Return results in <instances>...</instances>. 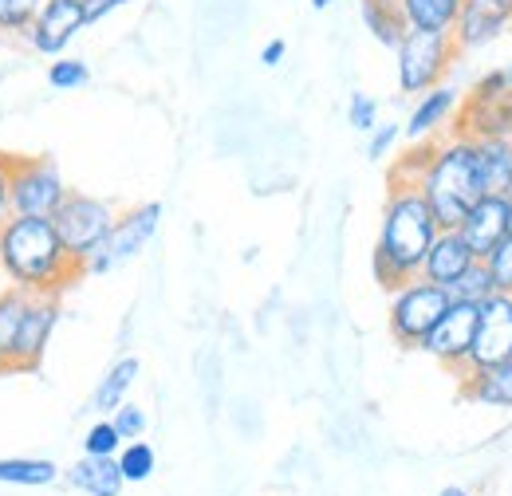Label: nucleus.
<instances>
[{
  "mask_svg": "<svg viewBox=\"0 0 512 496\" xmlns=\"http://www.w3.org/2000/svg\"><path fill=\"white\" fill-rule=\"evenodd\" d=\"M390 182H410L434 209L438 229H457L461 217L485 197L477 170V142L469 134H449L442 142H426L406 162L394 166Z\"/></svg>",
  "mask_w": 512,
  "mask_h": 496,
  "instance_id": "nucleus-1",
  "label": "nucleus"
},
{
  "mask_svg": "<svg viewBox=\"0 0 512 496\" xmlns=\"http://www.w3.org/2000/svg\"><path fill=\"white\" fill-rule=\"evenodd\" d=\"M0 268L8 284L28 296H64L83 276V264L67 256L52 217H8L0 225Z\"/></svg>",
  "mask_w": 512,
  "mask_h": 496,
  "instance_id": "nucleus-2",
  "label": "nucleus"
},
{
  "mask_svg": "<svg viewBox=\"0 0 512 496\" xmlns=\"http://www.w3.org/2000/svg\"><path fill=\"white\" fill-rule=\"evenodd\" d=\"M434 237H438V221H434V209L426 205L418 186L390 182V197L383 205V225H379V245H375V256H371L375 280L383 284L386 292H394L398 284L418 276Z\"/></svg>",
  "mask_w": 512,
  "mask_h": 496,
  "instance_id": "nucleus-3",
  "label": "nucleus"
},
{
  "mask_svg": "<svg viewBox=\"0 0 512 496\" xmlns=\"http://www.w3.org/2000/svg\"><path fill=\"white\" fill-rule=\"evenodd\" d=\"M115 217H119V213H115L111 201L67 189L64 205L52 213V225H56V233H60V241H64L67 256L87 268V260H91V256L99 252V245L107 241Z\"/></svg>",
  "mask_w": 512,
  "mask_h": 496,
  "instance_id": "nucleus-4",
  "label": "nucleus"
},
{
  "mask_svg": "<svg viewBox=\"0 0 512 496\" xmlns=\"http://www.w3.org/2000/svg\"><path fill=\"white\" fill-rule=\"evenodd\" d=\"M8 197L12 217H52L64 205L67 182L48 154H12Z\"/></svg>",
  "mask_w": 512,
  "mask_h": 496,
  "instance_id": "nucleus-5",
  "label": "nucleus"
},
{
  "mask_svg": "<svg viewBox=\"0 0 512 496\" xmlns=\"http://www.w3.org/2000/svg\"><path fill=\"white\" fill-rule=\"evenodd\" d=\"M449 304H453L449 288H438L422 276H410L406 284H398L390 292V335H394V343L418 347L430 335V327L446 315Z\"/></svg>",
  "mask_w": 512,
  "mask_h": 496,
  "instance_id": "nucleus-6",
  "label": "nucleus"
},
{
  "mask_svg": "<svg viewBox=\"0 0 512 496\" xmlns=\"http://www.w3.org/2000/svg\"><path fill=\"white\" fill-rule=\"evenodd\" d=\"M461 52L453 44V36H438V32H406L394 48L398 60V87L402 95H422L430 87H438L446 79Z\"/></svg>",
  "mask_w": 512,
  "mask_h": 496,
  "instance_id": "nucleus-7",
  "label": "nucleus"
},
{
  "mask_svg": "<svg viewBox=\"0 0 512 496\" xmlns=\"http://www.w3.org/2000/svg\"><path fill=\"white\" fill-rule=\"evenodd\" d=\"M158 225H162V205H158V201H146V205H134L127 213H119L115 225H111V233H107V241H103L99 252L87 260L83 272H95V276H99V272L123 268L127 260H134L142 248L154 241Z\"/></svg>",
  "mask_w": 512,
  "mask_h": 496,
  "instance_id": "nucleus-8",
  "label": "nucleus"
},
{
  "mask_svg": "<svg viewBox=\"0 0 512 496\" xmlns=\"http://www.w3.org/2000/svg\"><path fill=\"white\" fill-rule=\"evenodd\" d=\"M56 323H60V296H28L12 347L4 351L8 371H40Z\"/></svg>",
  "mask_w": 512,
  "mask_h": 496,
  "instance_id": "nucleus-9",
  "label": "nucleus"
},
{
  "mask_svg": "<svg viewBox=\"0 0 512 496\" xmlns=\"http://www.w3.org/2000/svg\"><path fill=\"white\" fill-rule=\"evenodd\" d=\"M477 308H481V304L453 300L446 308V315L430 327V335L418 343V351L434 355L442 367L461 374L469 367V347H473V331H477Z\"/></svg>",
  "mask_w": 512,
  "mask_h": 496,
  "instance_id": "nucleus-10",
  "label": "nucleus"
},
{
  "mask_svg": "<svg viewBox=\"0 0 512 496\" xmlns=\"http://www.w3.org/2000/svg\"><path fill=\"white\" fill-rule=\"evenodd\" d=\"M87 28V16H83V4L79 0H44L40 12L32 16L24 40L32 44V52L56 60L64 56L67 48L75 44V36Z\"/></svg>",
  "mask_w": 512,
  "mask_h": 496,
  "instance_id": "nucleus-11",
  "label": "nucleus"
},
{
  "mask_svg": "<svg viewBox=\"0 0 512 496\" xmlns=\"http://www.w3.org/2000/svg\"><path fill=\"white\" fill-rule=\"evenodd\" d=\"M493 363H512V296L505 292L489 296L477 308V331L469 347V367H493Z\"/></svg>",
  "mask_w": 512,
  "mask_h": 496,
  "instance_id": "nucleus-12",
  "label": "nucleus"
},
{
  "mask_svg": "<svg viewBox=\"0 0 512 496\" xmlns=\"http://www.w3.org/2000/svg\"><path fill=\"white\" fill-rule=\"evenodd\" d=\"M509 28L512 0H461L453 44H457V52H473V48H485V44L501 40Z\"/></svg>",
  "mask_w": 512,
  "mask_h": 496,
  "instance_id": "nucleus-13",
  "label": "nucleus"
},
{
  "mask_svg": "<svg viewBox=\"0 0 512 496\" xmlns=\"http://www.w3.org/2000/svg\"><path fill=\"white\" fill-rule=\"evenodd\" d=\"M457 233H461V241L469 245V252H473L477 260H485V256L512 233L509 197H501V193H485V197L461 217Z\"/></svg>",
  "mask_w": 512,
  "mask_h": 496,
  "instance_id": "nucleus-14",
  "label": "nucleus"
},
{
  "mask_svg": "<svg viewBox=\"0 0 512 496\" xmlns=\"http://www.w3.org/2000/svg\"><path fill=\"white\" fill-rule=\"evenodd\" d=\"M473 260H477V256L469 252V245L461 241L457 229H438V237H434V245H430V252H426L418 276L430 280V284H438V288H453L457 276H461Z\"/></svg>",
  "mask_w": 512,
  "mask_h": 496,
  "instance_id": "nucleus-15",
  "label": "nucleus"
},
{
  "mask_svg": "<svg viewBox=\"0 0 512 496\" xmlns=\"http://www.w3.org/2000/svg\"><path fill=\"white\" fill-rule=\"evenodd\" d=\"M461 394L477 406L489 410H512V363H493V367H469L461 371Z\"/></svg>",
  "mask_w": 512,
  "mask_h": 496,
  "instance_id": "nucleus-16",
  "label": "nucleus"
},
{
  "mask_svg": "<svg viewBox=\"0 0 512 496\" xmlns=\"http://www.w3.org/2000/svg\"><path fill=\"white\" fill-rule=\"evenodd\" d=\"M453 111H457V91H453V87L438 83V87L422 91L418 103H414V111H410L406 138H410V142H426L430 134H438V130L449 123Z\"/></svg>",
  "mask_w": 512,
  "mask_h": 496,
  "instance_id": "nucleus-17",
  "label": "nucleus"
},
{
  "mask_svg": "<svg viewBox=\"0 0 512 496\" xmlns=\"http://www.w3.org/2000/svg\"><path fill=\"white\" fill-rule=\"evenodd\" d=\"M477 142V170L485 193H509L512 189V134H489Z\"/></svg>",
  "mask_w": 512,
  "mask_h": 496,
  "instance_id": "nucleus-18",
  "label": "nucleus"
},
{
  "mask_svg": "<svg viewBox=\"0 0 512 496\" xmlns=\"http://www.w3.org/2000/svg\"><path fill=\"white\" fill-rule=\"evenodd\" d=\"M398 12L406 20V32H438L453 36L461 0H398Z\"/></svg>",
  "mask_w": 512,
  "mask_h": 496,
  "instance_id": "nucleus-19",
  "label": "nucleus"
},
{
  "mask_svg": "<svg viewBox=\"0 0 512 496\" xmlns=\"http://www.w3.org/2000/svg\"><path fill=\"white\" fill-rule=\"evenodd\" d=\"M67 481L87 496H119L123 493V473H119V461L115 457H83L71 465Z\"/></svg>",
  "mask_w": 512,
  "mask_h": 496,
  "instance_id": "nucleus-20",
  "label": "nucleus"
},
{
  "mask_svg": "<svg viewBox=\"0 0 512 496\" xmlns=\"http://www.w3.org/2000/svg\"><path fill=\"white\" fill-rule=\"evenodd\" d=\"M138 374H142V363L134 359V355H123L111 371L103 374V382L95 386V398H91V410H99L103 418H111L123 402H127L130 386L138 382Z\"/></svg>",
  "mask_w": 512,
  "mask_h": 496,
  "instance_id": "nucleus-21",
  "label": "nucleus"
},
{
  "mask_svg": "<svg viewBox=\"0 0 512 496\" xmlns=\"http://www.w3.org/2000/svg\"><path fill=\"white\" fill-rule=\"evenodd\" d=\"M359 16H363V28L390 52L406 36V20L398 12V0H359Z\"/></svg>",
  "mask_w": 512,
  "mask_h": 496,
  "instance_id": "nucleus-22",
  "label": "nucleus"
},
{
  "mask_svg": "<svg viewBox=\"0 0 512 496\" xmlns=\"http://www.w3.org/2000/svg\"><path fill=\"white\" fill-rule=\"evenodd\" d=\"M56 477H60V469L40 457H4L0 461V485L44 489V485H56Z\"/></svg>",
  "mask_w": 512,
  "mask_h": 496,
  "instance_id": "nucleus-23",
  "label": "nucleus"
},
{
  "mask_svg": "<svg viewBox=\"0 0 512 496\" xmlns=\"http://www.w3.org/2000/svg\"><path fill=\"white\" fill-rule=\"evenodd\" d=\"M115 461H119V473H123V481L127 485H142V481H150L154 477V465H158V457H154V449L138 437V441H127L119 453H115Z\"/></svg>",
  "mask_w": 512,
  "mask_h": 496,
  "instance_id": "nucleus-24",
  "label": "nucleus"
},
{
  "mask_svg": "<svg viewBox=\"0 0 512 496\" xmlns=\"http://www.w3.org/2000/svg\"><path fill=\"white\" fill-rule=\"evenodd\" d=\"M449 296H453V300H465V304H485L489 296H497V284H493L485 260H473V264L457 276V284L449 288Z\"/></svg>",
  "mask_w": 512,
  "mask_h": 496,
  "instance_id": "nucleus-25",
  "label": "nucleus"
},
{
  "mask_svg": "<svg viewBox=\"0 0 512 496\" xmlns=\"http://www.w3.org/2000/svg\"><path fill=\"white\" fill-rule=\"evenodd\" d=\"M87 79H91V67L75 56H56L48 63V83L56 91H79V87H87Z\"/></svg>",
  "mask_w": 512,
  "mask_h": 496,
  "instance_id": "nucleus-26",
  "label": "nucleus"
},
{
  "mask_svg": "<svg viewBox=\"0 0 512 496\" xmlns=\"http://www.w3.org/2000/svg\"><path fill=\"white\" fill-rule=\"evenodd\" d=\"M44 0H0V36H24Z\"/></svg>",
  "mask_w": 512,
  "mask_h": 496,
  "instance_id": "nucleus-27",
  "label": "nucleus"
},
{
  "mask_svg": "<svg viewBox=\"0 0 512 496\" xmlns=\"http://www.w3.org/2000/svg\"><path fill=\"white\" fill-rule=\"evenodd\" d=\"M119 449H123V437L111 426V418L95 422V426L87 430V437H83V457H115Z\"/></svg>",
  "mask_w": 512,
  "mask_h": 496,
  "instance_id": "nucleus-28",
  "label": "nucleus"
},
{
  "mask_svg": "<svg viewBox=\"0 0 512 496\" xmlns=\"http://www.w3.org/2000/svg\"><path fill=\"white\" fill-rule=\"evenodd\" d=\"M485 268H489V276H493L497 292L512 296V233L501 241V245L493 248L489 256H485Z\"/></svg>",
  "mask_w": 512,
  "mask_h": 496,
  "instance_id": "nucleus-29",
  "label": "nucleus"
},
{
  "mask_svg": "<svg viewBox=\"0 0 512 496\" xmlns=\"http://www.w3.org/2000/svg\"><path fill=\"white\" fill-rule=\"evenodd\" d=\"M347 119H351L355 130L371 134V130L379 126V99H371V95L355 91V95H351V103H347Z\"/></svg>",
  "mask_w": 512,
  "mask_h": 496,
  "instance_id": "nucleus-30",
  "label": "nucleus"
},
{
  "mask_svg": "<svg viewBox=\"0 0 512 496\" xmlns=\"http://www.w3.org/2000/svg\"><path fill=\"white\" fill-rule=\"evenodd\" d=\"M111 426L119 430L123 441H138V437L146 434V410L134 406V402H123V406L111 414Z\"/></svg>",
  "mask_w": 512,
  "mask_h": 496,
  "instance_id": "nucleus-31",
  "label": "nucleus"
},
{
  "mask_svg": "<svg viewBox=\"0 0 512 496\" xmlns=\"http://www.w3.org/2000/svg\"><path fill=\"white\" fill-rule=\"evenodd\" d=\"M402 138V126L398 123H383V126H375L371 130V146H367V154L375 158V162H383L386 154L394 150V142Z\"/></svg>",
  "mask_w": 512,
  "mask_h": 496,
  "instance_id": "nucleus-32",
  "label": "nucleus"
},
{
  "mask_svg": "<svg viewBox=\"0 0 512 496\" xmlns=\"http://www.w3.org/2000/svg\"><path fill=\"white\" fill-rule=\"evenodd\" d=\"M79 4H83L87 24H95V20H103V16L119 12V8H127V4H134V0H79Z\"/></svg>",
  "mask_w": 512,
  "mask_h": 496,
  "instance_id": "nucleus-33",
  "label": "nucleus"
},
{
  "mask_svg": "<svg viewBox=\"0 0 512 496\" xmlns=\"http://www.w3.org/2000/svg\"><path fill=\"white\" fill-rule=\"evenodd\" d=\"M8 174H12V154L0 150V225L12 217V197H8Z\"/></svg>",
  "mask_w": 512,
  "mask_h": 496,
  "instance_id": "nucleus-34",
  "label": "nucleus"
},
{
  "mask_svg": "<svg viewBox=\"0 0 512 496\" xmlns=\"http://www.w3.org/2000/svg\"><path fill=\"white\" fill-rule=\"evenodd\" d=\"M284 56H288V44H284V40H268V44L260 48V63H264V67H280Z\"/></svg>",
  "mask_w": 512,
  "mask_h": 496,
  "instance_id": "nucleus-35",
  "label": "nucleus"
},
{
  "mask_svg": "<svg viewBox=\"0 0 512 496\" xmlns=\"http://www.w3.org/2000/svg\"><path fill=\"white\" fill-rule=\"evenodd\" d=\"M438 496H469V493H465V489H457V485H449V489H442Z\"/></svg>",
  "mask_w": 512,
  "mask_h": 496,
  "instance_id": "nucleus-36",
  "label": "nucleus"
},
{
  "mask_svg": "<svg viewBox=\"0 0 512 496\" xmlns=\"http://www.w3.org/2000/svg\"><path fill=\"white\" fill-rule=\"evenodd\" d=\"M331 4H335V0H312V8H316V12H323V8H331Z\"/></svg>",
  "mask_w": 512,
  "mask_h": 496,
  "instance_id": "nucleus-37",
  "label": "nucleus"
},
{
  "mask_svg": "<svg viewBox=\"0 0 512 496\" xmlns=\"http://www.w3.org/2000/svg\"><path fill=\"white\" fill-rule=\"evenodd\" d=\"M0 374H8V363H4V355H0Z\"/></svg>",
  "mask_w": 512,
  "mask_h": 496,
  "instance_id": "nucleus-38",
  "label": "nucleus"
},
{
  "mask_svg": "<svg viewBox=\"0 0 512 496\" xmlns=\"http://www.w3.org/2000/svg\"><path fill=\"white\" fill-rule=\"evenodd\" d=\"M505 79H509V87H512V67H509V71H505Z\"/></svg>",
  "mask_w": 512,
  "mask_h": 496,
  "instance_id": "nucleus-39",
  "label": "nucleus"
},
{
  "mask_svg": "<svg viewBox=\"0 0 512 496\" xmlns=\"http://www.w3.org/2000/svg\"><path fill=\"white\" fill-rule=\"evenodd\" d=\"M505 197H509V213H512V189H509V193H505Z\"/></svg>",
  "mask_w": 512,
  "mask_h": 496,
  "instance_id": "nucleus-40",
  "label": "nucleus"
}]
</instances>
